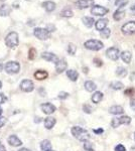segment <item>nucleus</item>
<instances>
[{
	"instance_id": "nucleus-48",
	"label": "nucleus",
	"mask_w": 135,
	"mask_h": 151,
	"mask_svg": "<svg viewBox=\"0 0 135 151\" xmlns=\"http://www.w3.org/2000/svg\"><path fill=\"white\" fill-rule=\"evenodd\" d=\"M131 10H135V4H134V5H133V6H132V7H131Z\"/></svg>"
},
{
	"instance_id": "nucleus-32",
	"label": "nucleus",
	"mask_w": 135,
	"mask_h": 151,
	"mask_svg": "<svg viewBox=\"0 0 135 151\" xmlns=\"http://www.w3.org/2000/svg\"><path fill=\"white\" fill-rule=\"evenodd\" d=\"M73 14L74 13H73L72 9H70V8H66L62 11V16H64V17H72Z\"/></svg>"
},
{
	"instance_id": "nucleus-4",
	"label": "nucleus",
	"mask_w": 135,
	"mask_h": 151,
	"mask_svg": "<svg viewBox=\"0 0 135 151\" xmlns=\"http://www.w3.org/2000/svg\"><path fill=\"white\" fill-rule=\"evenodd\" d=\"M4 70H5V72L9 75L17 74V73L20 70V65H19V63L11 60V62L6 63L5 65H4Z\"/></svg>"
},
{
	"instance_id": "nucleus-23",
	"label": "nucleus",
	"mask_w": 135,
	"mask_h": 151,
	"mask_svg": "<svg viewBox=\"0 0 135 151\" xmlns=\"http://www.w3.org/2000/svg\"><path fill=\"white\" fill-rule=\"evenodd\" d=\"M124 17H125V11H122L120 8L117 9V10L114 12V14H113V18H114L115 20H117V21L122 20Z\"/></svg>"
},
{
	"instance_id": "nucleus-21",
	"label": "nucleus",
	"mask_w": 135,
	"mask_h": 151,
	"mask_svg": "<svg viewBox=\"0 0 135 151\" xmlns=\"http://www.w3.org/2000/svg\"><path fill=\"white\" fill-rule=\"evenodd\" d=\"M56 122V121L53 117H48V118L45 119V127L46 129H51L55 126Z\"/></svg>"
},
{
	"instance_id": "nucleus-36",
	"label": "nucleus",
	"mask_w": 135,
	"mask_h": 151,
	"mask_svg": "<svg viewBox=\"0 0 135 151\" xmlns=\"http://www.w3.org/2000/svg\"><path fill=\"white\" fill-rule=\"evenodd\" d=\"M83 110H84L85 113L90 114V113H92L93 109H92V107H91L89 104H85L84 106H83Z\"/></svg>"
},
{
	"instance_id": "nucleus-49",
	"label": "nucleus",
	"mask_w": 135,
	"mask_h": 151,
	"mask_svg": "<svg viewBox=\"0 0 135 151\" xmlns=\"http://www.w3.org/2000/svg\"><path fill=\"white\" fill-rule=\"evenodd\" d=\"M1 114H2V109L0 108V116H1Z\"/></svg>"
},
{
	"instance_id": "nucleus-26",
	"label": "nucleus",
	"mask_w": 135,
	"mask_h": 151,
	"mask_svg": "<svg viewBox=\"0 0 135 151\" xmlns=\"http://www.w3.org/2000/svg\"><path fill=\"white\" fill-rule=\"evenodd\" d=\"M85 89L87 90L88 92H93V91H95V90L97 89V86H96V84L94 82L87 81L85 83Z\"/></svg>"
},
{
	"instance_id": "nucleus-50",
	"label": "nucleus",
	"mask_w": 135,
	"mask_h": 151,
	"mask_svg": "<svg viewBox=\"0 0 135 151\" xmlns=\"http://www.w3.org/2000/svg\"><path fill=\"white\" fill-rule=\"evenodd\" d=\"M1 88H2V83L0 82V89H1Z\"/></svg>"
},
{
	"instance_id": "nucleus-19",
	"label": "nucleus",
	"mask_w": 135,
	"mask_h": 151,
	"mask_svg": "<svg viewBox=\"0 0 135 151\" xmlns=\"http://www.w3.org/2000/svg\"><path fill=\"white\" fill-rule=\"evenodd\" d=\"M43 7L45 9V11H48V12H53V10L56 9V3L55 2H53V1H45L43 3Z\"/></svg>"
},
{
	"instance_id": "nucleus-52",
	"label": "nucleus",
	"mask_w": 135,
	"mask_h": 151,
	"mask_svg": "<svg viewBox=\"0 0 135 151\" xmlns=\"http://www.w3.org/2000/svg\"><path fill=\"white\" fill-rule=\"evenodd\" d=\"M134 138H135V133H134Z\"/></svg>"
},
{
	"instance_id": "nucleus-38",
	"label": "nucleus",
	"mask_w": 135,
	"mask_h": 151,
	"mask_svg": "<svg viewBox=\"0 0 135 151\" xmlns=\"http://www.w3.org/2000/svg\"><path fill=\"white\" fill-rule=\"evenodd\" d=\"M69 97V93H67V92H61L60 94H58V99L61 100H65L67 99Z\"/></svg>"
},
{
	"instance_id": "nucleus-53",
	"label": "nucleus",
	"mask_w": 135,
	"mask_h": 151,
	"mask_svg": "<svg viewBox=\"0 0 135 151\" xmlns=\"http://www.w3.org/2000/svg\"><path fill=\"white\" fill-rule=\"evenodd\" d=\"M50 151H53V150H50Z\"/></svg>"
},
{
	"instance_id": "nucleus-40",
	"label": "nucleus",
	"mask_w": 135,
	"mask_h": 151,
	"mask_svg": "<svg viewBox=\"0 0 135 151\" xmlns=\"http://www.w3.org/2000/svg\"><path fill=\"white\" fill-rule=\"evenodd\" d=\"M5 123H6V118H5V117L0 116V128L3 127V126L5 125Z\"/></svg>"
},
{
	"instance_id": "nucleus-16",
	"label": "nucleus",
	"mask_w": 135,
	"mask_h": 151,
	"mask_svg": "<svg viewBox=\"0 0 135 151\" xmlns=\"http://www.w3.org/2000/svg\"><path fill=\"white\" fill-rule=\"evenodd\" d=\"M8 143H9V144H10L11 146H13V147H18V146H21V145H22V142H21V140L19 139L18 137H16L15 135L9 136V138H8Z\"/></svg>"
},
{
	"instance_id": "nucleus-30",
	"label": "nucleus",
	"mask_w": 135,
	"mask_h": 151,
	"mask_svg": "<svg viewBox=\"0 0 135 151\" xmlns=\"http://www.w3.org/2000/svg\"><path fill=\"white\" fill-rule=\"evenodd\" d=\"M110 87H111L113 90H117V91H118V90L123 89L124 85L122 84L121 82H112L111 85H110Z\"/></svg>"
},
{
	"instance_id": "nucleus-18",
	"label": "nucleus",
	"mask_w": 135,
	"mask_h": 151,
	"mask_svg": "<svg viewBox=\"0 0 135 151\" xmlns=\"http://www.w3.org/2000/svg\"><path fill=\"white\" fill-rule=\"evenodd\" d=\"M11 13V7L7 4H2L0 6V16H8Z\"/></svg>"
},
{
	"instance_id": "nucleus-24",
	"label": "nucleus",
	"mask_w": 135,
	"mask_h": 151,
	"mask_svg": "<svg viewBox=\"0 0 135 151\" xmlns=\"http://www.w3.org/2000/svg\"><path fill=\"white\" fill-rule=\"evenodd\" d=\"M109 111L113 115H120V114L123 113V108L121 106H112L109 109Z\"/></svg>"
},
{
	"instance_id": "nucleus-2",
	"label": "nucleus",
	"mask_w": 135,
	"mask_h": 151,
	"mask_svg": "<svg viewBox=\"0 0 135 151\" xmlns=\"http://www.w3.org/2000/svg\"><path fill=\"white\" fill-rule=\"evenodd\" d=\"M19 43V36L18 33L15 31H11L5 36V45L9 48H14L18 45Z\"/></svg>"
},
{
	"instance_id": "nucleus-7",
	"label": "nucleus",
	"mask_w": 135,
	"mask_h": 151,
	"mask_svg": "<svg viewBox=\"0 0 135 151\" xmlns=\"http://www.w3.org/2000/svg\"><path fill=\"white\" fill-rule=\"evenodd\" d=\"M108 12H109V9L101 5H93L91 9V13L96 16H104L108 14Z\"/></svg>"
},
{
	"instance_id": "nucleus-42",
	"label": "nucleus",
	"mask_w": 135,
	"mask_h": 151,
	"mask_svg": "<svg viewBox=\"0 0 135 151\" xmlns=\"http://www.w3.org/2000/svg\"><path fill=\"white\" fill-rule=\"evenodd\" d=\"M6 96L4 94H0V104H3V103H5L6 102Z\"/></svg>"
},
{
	"instance_id": "nucleus-9",
	"label": "nucleus",
	"mask_w": 135,
	"mask_h": 151,
	"mask_svg": "<svg viewBox=\"0 0 135 151\" xmlns=\"http://www.w3.org/2000/svg\"><path fill=\"white\" fill-rule=\"evenodd\" d=\"M106 55L110 60H117L120 57V52H119V50L115 47H112L110 48H108L107 52H106Z\"/></svg>"
},
{
	"instance_id": "nucleus-33",
	"label": "nucleus",
	"mask_w": 135,
	"mask_h": 151,
	"mask_svg": "<svg viewBox=\"0 0 135 151\" xmlns=\"http://www.w3.org/2000/svg\"><path fill=\"white\" fill-rule=\"evenodd\" d=\"M100 33H101V35L103 36V37H105V38H108L110 35H111V30H110L109 28H104L103 30L100 31Z\"/></svg>"
},
{
	"instance_id": "nucleus-13",
	"label": "nucleus",
	"mask_w": 135,
	"mask_h": 151,
	"mask_svg": "<svg viewBox=\"0 0 135 151\" xmlns=\"http://www.w3.org/2000/svg\"><path fill=\"white\" fill-rule=\"evenodd\" d=\"M41 110L45 114H48V115H50V114H53V112L56 111V107L53 106V104L51 103H45V104H41L40 106Z\"/></svg>"
},
{
	"instance_id": "nucleus-11",
	"label": "nucleus",
	"mask_w": 135,
	"mask_h": 151,
	"mask_svg": "<svg viewBox=\"0 0 135 151\" xmlns=\"http://www.w3.org/2000/svg\"><path fill=\"white\" fill-rule=\"evenodd\" d=\"M94 5V0H78L76 6L79 9H86Z\"/></svg>"
},
{
	"instance_id": "nucleus-28",
	"label": "nucleus",
	"mask_w": 135,
	"mask_h": 151,
	"mask_svg": "<svg viewBox=\"0 0 135 151\" xmlns=\"http://www.w3.org/2000/svg\"><path fill=\"white\" fill-rule=\"evenodd\" d=\"M40 148L43 151H50L51 150V144L50 140H43L40 143Z\"/></svg>"
},
{
	"instance_id": "nucleus-10",
	"label": "nucleus",
	"mask_w": 135,
	"mask_h": 151,
	"mask_svg": "<svg viewBox=\"0 0 135 151\" xmlns=\"http://www.w3.org/2000/svg\"><path fill=\"white\" fill-rule=\"evenodd\" d=\"M20 89L22 90L23 92L29 93V92L33 91L34 85H33V83L30 81V80H23V81L20 83Z\"/></svg>"
},
{
	"instance_id": "nucleus-17",
	"label": "nucleus",
	"mask_w": 135,
	"mask_h": 151,
	"mask_svg": "<svg viewBox=\"0 0 135 151\" xmlns=\"http://www.w3.org/2000/svg\"><path fill=\"white\" fill-rule=\"evenodd\" d=\"M33 76L36 80H38V81H43V80H45L46 78L48 77V72H45V70H38L34 73Z\"/></svg>"
},
{
	"instance_id": "nucleus-5",
	"label": "nucleus",
	"mask_w": 135,
	"mask_h": 151,
	"mask_svg": "<svg viewBox=\"0 0 135 151\" xmlns=\"http://www.w3.org/2000/svg\"><path fill=\"white\" fill-rule=\"evenodd\" d=\"M33 35L36 38H38V40H46L50 38L51 32H48V31L46 30V28L36 27V28H34V30H33Z\"/></svg>"
},
{
	"instance_id": "nucleus-31",
	"label": "nucleus",
	"mask_w": 135,
	"mask_h": 151,
	"mask_svg": "<svg viewBox=\"0 0 135 151\" xmlns=\"http://www.w3.org/2000/svg\"><path fill=\"white\" fill-rule=\"evenodd\" d=\"M67 50H68L69 55H74L76 53V52H77V47H76V45H73V43H69Z\"/></svg>"
},
{
	"instance_id": "nucleus-14",
	"label": "nucleus",
	"mask_w": 135,
	"mask_h": 151,
	"mask_svg": "<svg viewBox=\"0 0 135 151\" xmlns=\"http://www.w3.org/2000/svg\"><path fill=\"white\" fill-rule=\"evenodd\" d=\"M41 58H43L45 60L46 62H51V63H56L58 60V58L56 57L55 53L53 52H43V55H41Z\"/></svg>"
},
{
	"instance_id": "nucleus-3",
	"label": "nucleus",
	"mask_w": 135,
	"mask_h": 151,
	"mask_svg": "<svg viewBox=\"0 0 135 151\" xmlns=\"http://www.w3.org/2000/svg\"><path fill=\"white\" fill-rule=\"evenodd\" d=\"M84 47L87 48V50H95V52H98V50H102L104 45H103L102 41L97 40H87L84 43Z\"/></svg>"
},
{
	"instance_id": "nucleus-22",
	"label": "nucleus",
	"mask_w": 135,
	"mask_h": 151,
	"mask_svg": "<svg viewBox=\"0 0 135 151\" xmlns=\"http://www.w3.org/2000/svg\"><path fill=\"white\" fill-rule=\"evenodd\" d=\"M120 57H121L122 60H123L124 63H126V64H130V62H131V58H132V55L131 52H128V50H125L120 55Z\"/></svg>"
},
{
	"instance_id": "nucleus-15",
	"label": "nucleus",
	"mask_w": 135,
	"mask_h": 151,
	"mask_svg": "<svg viewBox=\"0 0 135 151\" xmlns=\"http://www.w3.org/2000/svg\"><path fill=\"white\" fill-rule=\"evenodd\" d=\"M108 22H109V21H108V19H106V18H101V19H99V20L96 21V23H95L96 29H97V30H99V31L103 30L104 28H106V27H107Z\"/></svg>"
},
{
	"instance_id": "nucleus-35",
	"label": "nucleus",
	"mask_w": 135,
	"mask_h": 151,
	"mask_svg": "<svg viewBox=\"0 0 135 151\" xmlns=\"http://www.w3.org/2000/svg\"><path fill=\"white\" fill-rule=\"evenodd\" d=\"M84 149L86 151H94L92 147V143L89 142V141H85L84 142Z\"/></svg>"
},
{
	"instance_id": "nucleus-43",
	"label": "nucleus",
	"mask_w": 135,
	"mask_h": 151,
	"mask_svg": "<svg viewBox=\"0 0 135 151\" xmlns=\"http://www.w3.org/2000/svg\"><path fill=\"white\" fill-rule=\"evenodd\" d=\"M130 106H131V108L133 109V110H135V99H133L131 101V104H130Z\"/></svg>"
},
{
	"instance_id": "nucleus-41",
	"label": "nucleus",
	"mask_w": 135,
	"mask_h": 151,
	"mask_svg": "<svg viewBox=\"0 0 135 151\" xmlns=\"http://www.w3.org/2000/svg\"><path fill=\"white\" fill-rule=\"evenodd\" d=\"M115 151H126V148H125L122 144H119L115 147Z\"/></svg>"
},
{
	"instance_id": "nucleus-27",
	"label": "nucleus",
	"mask_w": 135,
	"mask_h": 151,
	"mask_svg": "<svg viewBox=\"0 0 135 151\" xmlns=\"http://www.w3.org/2000/svg\"><path fill=\"white\" fill-rule=\"evenodd\" d=\"M103 99V94L101 92H96V93L92 96V102L95 104H98L102 101Z\"/></svg>"
},
{
	"instance_id": "nucleus-6",
	"label": "nucleus",
	"mask_w": 135,
	"mask_h": 151,
	"mask_svg": "<svg viewBox=\"0 0 135 151\" xmlns=\"http://www.w3.org/2000/svg\"><path fill=\"white\" fill-rule=\"evenodd\" d=\"M121 31L122 33L126 35H134L135 33V20L132 21H128L124 24L121 27Z\"/></svg>"
},
{
	"instance_id": "nucleus-45",
	"label": "nucleus",
	"mask_w": 135,
	"mask_h": 151,
	"mask_svg": "<svg viewBox=\"0 0 135 151\" xmlns=\"http://www.w3.org/2000/svg\"><path fill=\"white\" fill-rule=\"evenodd\" d=\"M95 133H102L103 132V129H98V130H94Z\"/></svg>"
},
{
	"instance_id": "nucleus-8",
	"label": "nucleus",
	"mask_w": 135,
	"mask_h": 151,
	"mask_svg": "<svg viewBox=\"0 0 135 151\" xmlns=\"http://www.w3.org/2000/svg\"><path fill=\"white\" fill-rule=\"evenodd\" d=\"M131 122V118L128 116H122L120 117V118H115L112 120L111 122V125L113 128H117L120 124H126V125H128Z\"/></svg>"
},
{
	"instance_id": "nucleus-1",
	"label": "nucleus",
	"mask_w": 135,
	"mask_h": 151,
	"mask_svg": "<svg viewBox=\"0 0 135 151\" xmlns=\"http://www.w3.org/2000/svg\"><path fill=\"white\" fill-rule=\"evenodd\" d=\"M72 134L74 135V137H76L80 141H83V142L90 139V134L88 133V131L79 127V126H75V127L72 128Z\"/></svg>"
},
{
	"instance_id": "nucleus-12",
	"label": "nucleus",
	"mask_w": 135,
	"mask_h": 151,
	"mask_svg": "<svg viewBox=\"0 0 135 151\" xmlns=\"http://www.w3.org/2000/svg\"><path fill=\"white\" fill-rule=\"evenodd\" d=\"M68 64L65 60H58V62L56 63V70L58 74H62L63 72H65L67 70Z\"/></svg>"
},
{
	"instance_id": "nucleus-51",
	"label": "nucleus",
	"mask_w": 135,
	"mask_h": 151,
	"mask_svg": "<svg viewBox=\"0 0 135 151\" xmlns=\"http://www.w3.org/2000/svg\"><path fill=\"white\" fill-rule=\"evenodd\" d=\"M0 1H5V0H0Z\"/></svg>"
},
{
	"instance_id": "nucleus-44",
	"label": "nucleus",
	"mask_w": 135,
	"mask_h": 151,
	"mask_svg": "<svg viewBox=\"0 0 135 151\" xmlns=\"http://www.w3.org/2000/svg\"><path fill=\"white\" fill-rule=\"evenodd\" d=\"M0 151H6V148L2 143H0Z\"/></svg>"
},
{
	"instance_id": "nucleus-29",
	"label": "nucleus",
	"mask_w": 135,
	"mask_h": 151,
	"mask_svg": "<svg viewBox=\"0 0 135 151\" xmlns=\"http://www.w3.org/2000/svg\"><path fill=\"white\" fill-rule=\"evenodd\" d=\"M127 74H128V72H127L126 69H124L123 67H118L116 69V75L119 76V77H126Z\"/></svg>"
},
{
	"instance_id": "nucleus-20",
	"label": "nucleus",
	"mask_w": 135,
	"mask_h": 151,
	"mask_svg": "<svg viewBox=\"0 0 135 151\" xmlns=\"http://www.w3.org/2000/svg\"><path fill=\"white\" fill-rule=\"evenodd\" d=\"M67 76H68L69 79L73 82H76L78 80V78H79V74H78V72L75 70H67Z\"/></svg>"
},
{
	"instance_id": "nucleus-46",
	"label": "nucleus",
	"mask_w": 135,
	"mask_h": 151,
	"mask_svg": "<svg viewBox=\"0 0 135 151\" xmlns=\"http://www.w3.org/2000/svg\"><path fill=\"white\" fill-rule=\"evenodd\" d=\"M19 151H30V150L27 149V148H21V149L19 150Z\"/></svg>"
},
{
	"instance_id": "nucleus-25",
	"label": "nucleus",
	"mask_w": 135,
	"mask_h": 151,
	"mask_svg": "<svg viewBox=\"0 0 135 151\" xmlns=\"http://www.w3.org/2000/svg\"><path fill=\"white\" fill-rule=\"evenodd\" d=\"M82 21H83V23H84L88 28L92 27V26L94 25V22H95L94 18H93V17H89V16H85V17H83Z\"/></svg>"
},
{
	"instance_id": "nucleus-37",
	"label": "nucleus",
	"mask_w": 135,
	"mask_h": 151,
	"mask_svg": "<svg viewBox=\"0 0 135 151\" xmlns=\"http://www.w3.org/2000/svg\"><path fill=\"white\" fill-rule=\"evenodd\" d=\"M36 55V50L34 48H30L29 50V55H28V58L29 60H33Z\"/></svg>"
},
{
	"instance_id": "nucleus-39",
	"label": "nucleus",
	"mask_w": 135,
	"mask_h": 151,
	"mask_svg": "<svg viewBox=\"0 0 135 151\" xmlns=\"http://www.w3.org/2000/svg\"><path fill=\"white\" fill-rule=\"evenodd\" d=\"M94 65L96 67H101L103 65V62L101 60H99V58H94Z\"/></svg>"
},
{
	"instance_id": "nucleus-47",
	"label": "nucleus",
	"mask_w": 135,
	"mask_h": 151,
	"mask_svg": "<svg viewBox=\"0 0 135 151\" xmlns=\"http://www.w3.org/2000/svg\"><path fill=\"white\" fill-rule=\"evenodd\" d=\"M2 69H3V65H2V63H0V72L2 70Z\"/></svg>"
},
{
	"instance_id": "nucleus-34",
	"label": "nucleus",
	"mask_w": 135,
	"mask_h": 151,
	"mask_svg": "<svg viewBox=\"0 0 135 151\" xmlns=\"http://www.w3.org/2000/svg\"><path fill=\"white\" fill-rule=\"evenodd\" d=\"M127 3H128V0H116L115 5H117L120 9H121L122 7H123L124 5H126Z\"/></svg>"
}]
</instances>
